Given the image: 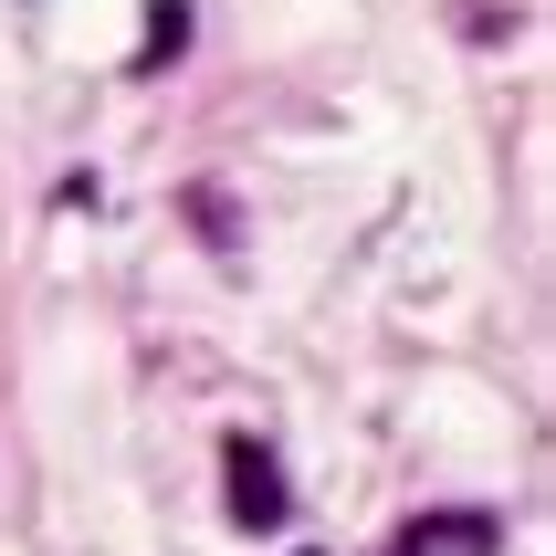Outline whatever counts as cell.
Returning <instances> with one entry per match:
<instances>
[{
	"instance_id": "6da1fadb",
	"label": "cell",
	"mask_w": 556,
	"mask_h": 556,
	"mask_svg": "<svg viewBox=\"0 0 556 556\" xmlns=\"http://www.w3.org/2000/svg\"><path fill=\"white\" fill-rule=\"evenodd\" d=\"M220 472H231V515H242L252 535H274V526H283V463H274V441L231 431V452H220Z\"/></svg>"
},
{
	"instance_id": "7a4b0ae2",
	"label": "cell",
	"mask_w": 556,
	"mask_h": 556,
	"mask_svg": "<svg viewBox=\"0 0 556 556\" xmlns=\"http://www.w3.org/2000/svg\"><path fill=\"white\" fill-rule=\"evenodd\" d=\"M400 556H494V515H431L400 535Z\"/></svg>"
},
{
	"instance_id": "3957f363",
	"label": "cell",
	"mask_w": 556,
	"mask_h": 556,
	"mask_svg": "<svg viewBox=\"0 0 556 556\" xmlns=\"http://www.w3.org/2000/svg\"><path fill=\"white\" fill-rule=\"evenodd\" d=\"M189 53V11H179V0H157V11H148V42H137V74H157V63H179Z\"/></svg>"
}]
</instances>
